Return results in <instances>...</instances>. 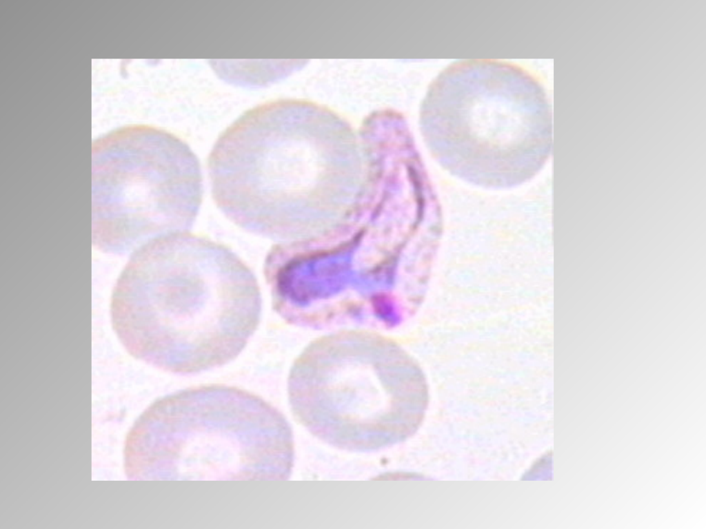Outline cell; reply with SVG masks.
<instances>
[{
	"label": "cell",
	"instance_id": "277c9868",
	"mask_svg": "<svg viewBox=\"0 0 706 529\" xmlns=\"http://www.w3.org/2000/svg\"><path fill=\"white\" fill-rule=\"evenodd\" d=\"M288 394L311 433L354 451L413 435L427 402L419 370L396 346L368 335H336L310 346L292 367Z\"/></svg>",
	"mask_w": 706,
	"mask_h": 529
},
{
	"label": "cell",
	"instance_id": "5b68a950",
	"mask_svg": "<svg viewBox=\"0 0 706 529\" xmlns=\"http://www.w3.org/2000/svg\"><path fill=\"white\" fill-rule=\"evenodd\" d=\"M92 242L123 255L194 225L203 187L200 163L181 139L132 125L92 145Z\"/></svg>",
	"mask_w": 706,
	"mask_h": 529
},
{
	"label": "cell",
	"instance_id": "7a4b0ae2",
	"mask_svg": "<svg viewBox=\"0 0 706 529\" xmlns=\"http://www.w3.org/2000/svg\"><path fill=\"white\" fill-rule=\"evenodd\" d=\"M291 429L261 397L225 385L189 388L149 406L129 432L134 480H285Z\"/></svg>",
	"mask_w": 706,
	"mask_h": 529
},
{
	"label": "cell",
	"instance_id": "6da1fadb",
	"mask_svg": "<svg viewBox=\"0 0 706 529\" xmlns=\"http://www.w3.org/2000/svg\"><path fill=\"white\" fill-rule=\"evenodd\" d=\"M110 315L132 356L171 373L194 374L243 351L259 324L261 295L232 250L181 232L134 250L114 287Z\"/></svg>",
	"mask_w": 706,
	"mask_h": 529
},
{
	"label": "cell",
	"instance_id": "3957f363",
	"mask_svg": "<svg viewBox=\"0 0 706 529\" xmlns=\"http://www.w3.org/2000/svg\"><path fill=\"white\" fill-rule=\"evenodd\" d=\"M335 113L296 100L269 102L241 116L208 157L213 200L232 222L276 239L295 228L300 197L317 180L325 157L350 142Z\"/></svg>",
	"mask_w": 706,
	"mask_h": 529
},
{
	"label": "cell",
	"instance_id": "8992f818",
	"mask_svg": "<svg viewBox=\"0 0 706 529\" xmlns=\"http://www.w3.org/2000/svg\"><path fill=\"white\" fill-rule=\"evenodd\" d=\"M420 123L432 145L511 156L545 147L552 112L541 83L514 64L462 60L430 85Z\"/></svg>",
	"mask_w": 706,
	"mask_h": 529
}]
</instances>
